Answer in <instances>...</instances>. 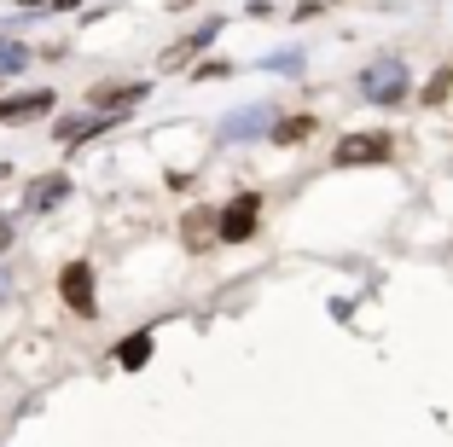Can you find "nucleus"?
<instances>
[{"label": "nucleus", "instance_id": "obj_1", "mask_svg": "<svg viewBox=\"0 0 453 447\" xmlns=\"http://www.w3.org/2000/svg\"><path fill=\"white\" fill-rule=\"evenodd\" d=\"M360 93H366L372 105H401V99H407V65H395V58L372 65L360 76Z\"/></svg>", "mask_w": 453, "mask_h": 447}, {"label": "nucleus", "instance_id": "obj_2", "mask_svg": "<svg viewBox=\"0 0 453 447\" xmlns=\"http://www.w3.org/2000/svg\"><path fill=\"white\" fill-rule=\"evenodd\" d=\"M58 297L70 303V314L94 320L99 314V303H94V262H70L65 274H58Z\"/></svg>", "mask_w": 453, "mask_h": 447}, {"label": "nucleus", "instance_id": "obj_3", "mask_svg": "<svg viewBox=\"0 0 453 447\" xmlns=\"http://www.w3.org/2000/svg\"><path fill=\"white\" fill-rule=\"evenodd\" d=\"M256 221H262V197L256 192H239L233 204H221V238L226 244H244L256 233Z\"/></svg>", "mask_w": 453, "mask_h": 447}, {"label": "nucleus", "instance_id": "obj_4", "mask_svg": "<svg viewBox=\"0 0 453 447\" xmlns=\"http://www.w3.org/2000/svg\"><path fill=\"white\" fill-rule=\"evenodd\" d=\"M389 151H395L389 134H349V140H337V163H343V169H360V163H389Z\"/></svg>", "mask_w": 453, "mask_h": 447}, {"label": "nucleus", "instance_id": "obj_5", "mask_svg": "<svg viewBox=\"0 0 453 447\" xmlns=\"http://www.w3.org/2000/svg\"><path fill=\"white\" fill-rule=\"evenodd\" d=\"M65 197H70V174H35V181L24 186V210L47 215L53 204H65Z\"/></svg>", "mask_w": 453, "mask_h": 447}, {"label": "nucleus", "instance_id": "obj_6", "mask_svg": "<svg viewBox=\"0 0 453 447\" xmlns=\"http://www.w3.org/2000/svg\"><path fill=\"white\" fill-rule=\"evenodd\" d=\"M47 111H53V93L47 88L6 93V99H0V122H29V117H47Z\"/></svg>", "mask_w": 453, "mask_h": 447}, {"label": "nucleus", "instance_id": "obj_7", "mask_svg": "<svg viewBox=\"0 0 453 447\" xmlns=\"http://www.w3.org/2000/svg\"><path fill=\"white\" fill-rule=\"evenodd\" d=\"M215 35H221V24H203L198 35H187V41H174L169 53L157 58V70H180V65H192V58H198V53H203V47H210Z\"/></svg>", "mask_w": 453, "mask_h": 447}, {"label": "nucleus", "instance_id": "obj_8", "mask_svg": "<svg viewBox=\"0 0 453 447\" xmlns=\"http://www.w3.org/2000/svg\"><path fill=\"white\" fill-rule=\"evenodd\" d=\"M140 99H146V81H117V88L99 81V88H94V111H111V117L128 111V105H140Z\"/></svg>", "mask_w": 453, "mask_h": 447}, {"label": "nucleus", "instance_id": "obj_9", "mask_svg": "<svg viewBox=\"0 0 453 447\" xmlns=\"http://www.w3.org/2000/svg\"><path fill=\"white\" fill-rule=\"evenodd\" d=\"M105 128H117V117H111V111H88V117H65V122H58V140L81 145L88 134H105Z\"/></svg>", "mask_w": 453, "mask_h": 447}, {"label": "nucleus", "instance_id": "obj_10", "mask_svg": "<svg viewBox=\"0 0 453 447\" xmlns=\"http://www.w3.org/2000/svg\"><path fill=\"white\" fill-rule=\"evenodd\" d=\"M180 233H187V244H210V238H221V210H192L187 221H180Z\"/></svg>", "mask_w": 453, "mask_h": 447}, {"label": "nucleus", "instance_id": "obj_11", "mask_svg": "<svg viewBox=\"0 0 453 447\" xmlns=\"http://www.w3.org/2000/svg\"><path fill=\"white\" fill-rule=\"evenodd\" d=\"M151 360V331H134V337H122V349H117V366L122 372H140Z\"/></svg>", "mask_w": 453, "mask_h": 447}, {"label": "nucleus", "instance_id": "obj_12", "mask_svg": "<svg viewBox=\"0 0 453 447\" xmlns=\"http://www.w3.org/2000/svg\"><path fill=\"white\" fill-rule=\"evenodd\" d=\"M273 134V122H267V111L256 105V111H239V122H226V140H250V134Z\"/></svg>", "mask_w": 453, "mask_h": 447}, {"label": "nucleus", "instance_id": "obj_13", "mask_svg": "<svg viewBox=\"0 0 453 447\" xmlns=\"http://www.w3.org/2000/svg\"><path fill=\"white\" fill-rule=\"evenodd\" d=\"M314 134V117H285V122H273V140L280 145H296V140H308Z\"/></svg>", "mask_w": 453, "mask_h": 447}, {"label": "nucleus", "instance_id": "obj_14", "mask_svg": "<svg viewBox=\"0 0 453 447\" xmlns=\"http://www.w3.org/2000/svg\"><path fill=\"white\" fill-rule=\"evenodd\" d=\"M29 65V53L18 47V41H0V76H12V70H24Z\"/></svg>", "mask_w": 453, "mask_h": 447}, {"label": "nucleus", "instance_id": "obj_15", "mask_svg": "<svg viewBox=\"0 0 453 447\" xmlns=\"http://www.w3.org/2000/svg\"><path fill=\"white\" fill-rule=\"evenodd\" d=\"M448 88H453V70H441V76H436V81L425 88V105H436V99H448Z\"/></svg>", "mask_w": 453, "mask_h": 447}, {"label": "nucleus", "instance_id": "obj_16", "mask_svg": "<svg viewBox=\"0 0 453 447\" xmlns=\"http://www.w3.org/2000/svg\"><path fill=\"white\" fill-rule=\"evenodd\" d=\"M6 244H12V221L0 215V256H6Z\"/></svg>", "mask_w": 453, "mask_h": 447}, {"label": "nucleus", "instance_id": "obj_17", "mask_svg": "<svg viewBox=\"0 0 453 447\" xmlns=\"http://www.w3.org/2000/svg\"><path fill=\"white\" fill-rule=\"evenodd\" d=\"M0 290H6V285H0Z\"/></svg>", "mask_w": 453, "mask_h": 447}]
</instances>
